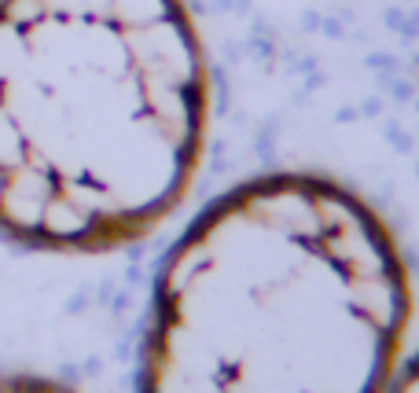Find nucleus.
Returning <instances> with one entry per match:
<instances>
[{
  "label": "nucleus",
  "instance_id": "f257e3e1",
  "mask_svg": "<svg viewBox=\"0 0 419 393\" xmlns=\"http://www.w3.org/2000/svg\"><path fill=\"white\" fill-rule=\"evenodd\" d=\"M412 323L393 232L317 173H269L195 217L154 279L140 393H386Z\"/></svg>",
  "mask_w": 419,
  "mask_h": 393
},
{
  "label": "nucleus",
  "instance_id": "f03ea898",
  "mask_svg": "<svg viewBox=\"0 0 419 393\" xmlns=\"http://www.w3.org/2000/svg\"><path fill=\"white\" fill-rule=\"evenodd\" d=\"M210 122L184 0H0V239L110 254L184 203Z\"/></svg>",
  "mask_w": 419,
  "mask_h": 393
},
{
  "label": "nucleus",
  "instance_id": "7ed1b4c3",
  "mask_svg": "<svg viewBox=\"0 0 419 393\" xmlns=\"http://www.w3.org/2000/svg\"><path fill=\"white\" fill-rule=\"evenodd\" d=\"M0 393H78V389L44 375H0Z\"/></svg>",
  "mask_w": 419,
  "mask_h": 393
},
{
  "label": "nucleus",
  "instance_id": "20e7f679",
  "mask_svg": "<svg viewBox=\"0 0 419 393\" xmlns=\"http://www.w3.org/2000/svg\"><path fill=\"white\" fill-rule=\"evenodd\" d=\"M386 393H419V353H415L405 367H401V375L390 379Z\"/></svg>",
  "mask_w": 419,
  "mask_h": 393
}]
</instances>
